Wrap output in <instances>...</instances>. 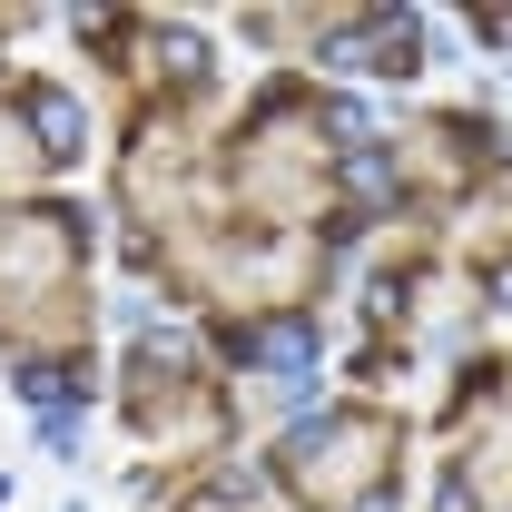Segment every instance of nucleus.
<instances>
[{
  "label": "nucleus",
  "instance_id": "obj_1",
  "mask_svg": "<svg viewBox=\"0 0 512 512\" xmlns=\"http://www.w3.org/2000/svg\"><path fill=\"white\" fill-rule=\"evenodd\" d=\"M30 119H40V138H50V148H79V109H69L60 89H30Z\"/></svg>",
  "mask_w": 512,
  "mask_h": 512
},
{
  "label": "nucleus",
  "instance_id": "obj_2",
  "mask_svg": "<svg viewBox=\"0 0 512 512\" xmlns=\"http://www.w3.org/2000/svg\"><path fill=\"white\" fill-rule=\"evenodd\" d=\"M20 394H30L40 414H50V444H60V414H69V375H60V365H30V375H20Z\"/></svg>",
  "mask_w": 512,
  "mask_h": 512
}]
</instances>
